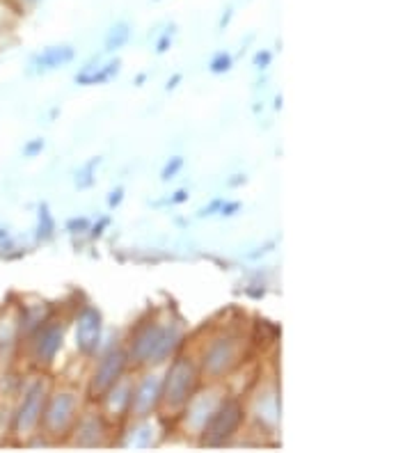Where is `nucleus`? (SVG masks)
Here are the masks:
<instances>
[{
	"mask_svg": "<svg viewBox=\"0 0 412 453\" xmlns=\"http://www.w3.org/2000/svg\"><path fill=\"white\" fill-rule=\"evenodd\" d=\"M179 343V332L175 327H161V325H147L140 329L133 339V357L138 362H163L172 355V350Z\"/></svg>",
	"mask_w": 412,
	"mask_h": 453,
	"instance_id": "nucleus-1",
	"label": "nucleus"
},
{
	"mask_svg": "<svg viewBox=\"0 0 412 453\" xmlns=\"http://www.w3.org/2000/svg\"><path fill=\"white\" fill-rule=\"evenodd\" d=\"M241 422H243L241 403H236V401L222 403V406L216 412H211V417L206 419L202 444H206V447H220V444H225L238 431Z\"/></svg>",
	"mask_w": 412,
	"mask_h": 453,
	"instance_id": "nucleus-2",
	"label": "nucleus"
},
{
	"mask_svg": "<svg viewBox=\"0 0 412 453\" xmlns=\"http://www.w3.org/2000/svg\"><path fill=\"white\" fill-rule=\"evenodd\" d=\"M197 385V373L188 359H175L170 366L165 383L161 385V396L172 408H179L191 399V394Z\"/></svg>",
	"mask_w": 412,
	"mask_h": 453,
	"instance_id": "nucleus-3",
	"label": "nucleus"
},
{
	"mask_svg": "<svg viewBox=\"0 0 412 453\" xmlns=\"http://www.w3.org/2000/svg\"><path fill=\"white\" fill-rule=\"evenodd\" d=\"M124 366H126V355L122 350H112L108 352L101 364H98L96 373H94V383H92V392L94 394H105L110 392L115 385L119 383V378L124 373Z\"/></svg>",
	"mask_w": 412,
	"mask_h": 453,
	"instance_id": "nucleus-4",
	"label": "nucleus"
},
{
	"mask_svg": "<svg viewBox=\"0 0 412 453\" xmlns=\"http://www.w3.org/2000/svg\"><path fill=\"white\" fill-rule=\"evenodd\" d=\"M98 341H101V314L94 307H85L78 316L76 343L85 355H89L96 350Z\"/></svg>",
	"mask_w": 412,
	"mask_h": 453,
	"instance_id": "nucleus-5",
	"label": "nucleus"
},
{
	"mask_svg": "<svg viewBox=\"0 0 412 453\" xmlns=\"http://www.w3.org/2000/svg\"><path fill=\"white\" fill-rule=\"evenodd\" d=\"M159 396H161V380H156L154 376L145 378V380L138 385L135 394L131 396V410H133L138 417L149 415Z\"/></svg>",
	"mask_w": 412,
	"mask_h": 453,
	"instance_id": "nucleus-6",
	"label": "nucleus"
},
{
	"mask_svg": "<svg viewBox=\"0 0 412 453\" xmlns=\"http://www.w3.org/2000/svg\"><path fill=\"white\" fill-rule=\"evenodd\" d=\"M234 343L229 339H218L211 346L209 352L204 357V369L209 371L211 376H220L222 371H227L234 362Z\"/></svg>",
	"mask_w": 412,
	"mask_h": 453,
	"instance_id": "nucleus-7",
	"label": "nucleus"
},
{
	"mask_svg": "<svg viewBox=\"0 0 412 453\" xmlns=\"http://www.w3.org/2000/svg\"><path fill=\"white\" fill-rule=\"evenodd\" d=\"M73 406H76V401H73L71 394H60V396H55L51 401V408L46 410V424L51 426L53 431H62L73 415Z\"/></svg>",
	"mask_w": 412,
	"mask_h": 453,
	"instance_id": "nucleus-8",
	"label": "nucleus"
},
{
	"mask_svg": "<svg viewBox=\"0 0 412 453\" xmlns=\"http://www.w3.org/2000/svg\"><path fill=\"white\" fill-rule=\"evenodd\" d=\"M60 346H62V327H46L44 334L39 336L37 355L44 362H51Z\"/></svg>",
	"mask_w": 412,
	"mask_h": 453,
	"instance_id": "nucleus-9",
	"label": "nucleus"
},
{
	"mask_svg": "<svg viewBox=\"0 0 412 453\" xmlns=\"http://www.w3.org/2000/svg\"><path fill=\"white\" fill-rule=\"evenodd\" d=\"M71 57H73V51L69 46H53V48H46V51L37 57V64H39V69H55V67L67 64Z\"/></svg>",
	"mask_w": 412,
	"mask_h": 453,
	"instance_id": "nucleus-10",
	"label": "nucleus"
},
{
	"mask_svg": "<svg viewBox=\"0 0 412 453\" xmlns=\"http://www.w3.org/2000/svg\"><path fill=\"white\" fill-rule=\"evenodd\" d=\"M39 412H41V387L37 385L35 389L28 394L26 406H23V410H21V426L28 428V426L35 424Z\"/></svg>",
	"mask_w": 412,
	"mask_h": 453,
	"instance_id": "nucleus-11",
	"label": "nucleus"
},
{
	"mask_svg": "<svg viewBox=\"0 0 412 453\" xmlns=\"http://www.w3.org/2000/svg\"><path fill=\"white\" fill-rule=\"evenodd\" d=\"M126 39H128V26L126 23H117V26L108 32L105 48H108V51H115V48H119L122 44H126Z\"/></svg>",
	"mask_w": 412,
	"mask_h": 453,
	"instance_id": "nucleus-12",
	"label": "nucleus"
},
{
	"mask_svg": "<svg viewBox=\"0 0 412 453\" xmlns=\"http://www.w3.org/2000/svg\"><path fill=\"white\" fill-rule=\"evenodd\" d=\"M112 73H117V62L115 64H108V69H103V71H98V73H92V76H78L80 82H103V80H108Z\"/></svg>",
	"mask_w": 412,
	"mask_h": 453,
	"instance_id": "nucleus-13",
	"label": "nucleus"
},
{
	"mask_svg": "<svg viewBox=\"0 0 412 453\" xmlns=\"http://www.w3.org/2000/svg\"><path fill=\"white\" fill-rule=\"evenodd\" d=\"M229 67H232V57H229V55H218L216 60L211 62V69L216 71V73H220V71H227Z\"/></svg>",
	"mask_w": 412,
	"mask_h": 453,
	"instance_id": "nucleus-14",
	"label": "nucleus"
},
{
	"mask_svg": "<svg viewBox=\"0 0 412 453\" xmlns=\"http://www.w3.org/2000/svg\"><path fill=\"white\" fill-rule=\"evenodd\" d=\"M181 165H184V161H181V158H172V165H170V163L165 165V170H163V179L168 181V179H172V177H175L177 172H179V168H181Z\"/></svg>",
	"mask_w": 412,
	"mask_h": 453,
	"instance_id": "nucleus-15",
	"label": "nucleus"
},
{
	"mask_svg": "<svg viewBox=\"0 0 412 453\" xmlns=\"http://www.w3.org/2000/svg\"><path fill=\"white\" fill-rule=\"evenodd\" d=\"M241 209V204H229V206H222V216H234V211Z\"/></svg>",
	"mask_w": 412,
	"mask_h": 453,
	"instance_id": "nucleus-16",
	"label": "nucleus"
},
{
	"mask_svg": "<svg viewBox=\"0 0 412 453\" xmlns=\"http://www.w3.org/2000/svg\"><path fill=\"white\" fill-rule=\"evenodd\" d=\"M268 60H270V55H268V53H263V55L259 53V55H257V60H254V62H257V64H268Z\"/></svg>",
	"mask_w": 412,
	"mask_h": 453,
	"instance_id": "nucleus-17",
	"label": "nucleus"
},
{
	"mask_svg": "<svg viewBox=\"0 0 412 453\" xmlns=\"http://www.w3.org/2000/svg\"><path fill=\"white\" fill-rule=\"evenodd\" d=\"M184 200H186V193H177L175 202H184Z\"/></svg>",
	"mask_w": 412,
	"mask_h": 453,
	"instance_id": "nucleus-18",
	"label": "nucleus"
}]
</instances>
